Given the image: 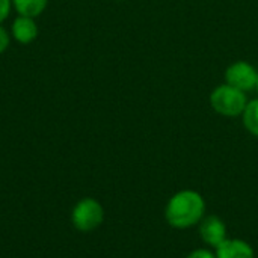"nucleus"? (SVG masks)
Returning <instances> with one entry per match:
<instances>
[{
  "label": "nucleus",
  "mask_w": 258,
  "mask_h": 258,
  "mask_svg": "<svg viewBox=\"0 0 258 258\" xmlns=\"http://www.w3.org/2000/svg\"><path fill=\"white\" fill-rule=\"evenodd\" d=\"M12 36L20 44H30L38 36V26L35 18L18 15L12 23Z\"/></svg>",
  "instance_id": "nucleus-7"
},
{
  "label": "nucleus",
  "mask_w": 258,
  "mask_h": 258,
  "mask_svg": "<svg viewBox=\"0 0 258 258\" xmlns=\"http://www.w3.org/2000/svg\"><path fill=\"white\" fill-rule=\"evenodd\" d=\"M225 82L228 85L243 91V92H249L252 89H257V68L246 60L233 62L225 71Z\"/></svg>",
  "instance_id": "nucleus-4"
},
{
  "label": "nucleus",
  "mask_w": 258,
  "mask_h": 258,
  "mask_svg": "<svg viewBox=\"0 0 258 258\" xmlns=\"http://www.w3.org/2000/svg\"><path fill=\"white\" fill-rule=\"evenodd\" d=\"M206 213V200L197 190H180L172 195L165 209L166 222L177 230H187L201 222Z\"/></svg>",
  "instance_id": "nucleus-1"
},
{
  "label": "nucleus",
  "mask_w": 258,
  "mask_h": 258,
  "mask_svg": "<svg viewBox=\"0 0 258 258\" xmlns=\"http://www.w3.org/2000/svg\"><path fill=\"white\" fill-rule=\"evenodd\" d=\"M216 249V258H255L254 248L242 239H225Z\"/></svg>",
  "instance_id": "nucleus-6"
},
{
  "label": "nucleus",
  "mask_w": 258,
  "mask_h": 258,
  "mask_svg": "<svg viewBox=\"0 0 258 258\" xmlns=\"http://www.w3.org/2000/svg\"><path fill=\"white\" fill-rule=\"evenodd\" d=\"M9 44H11V36L6 32V29L0 26V53L6 51L8 47H9Z\"/></svg>",
  "instance_id": "nucleus-12"
},
{
  "label": "nucleus",
  "mask_w": 258,
  "mask_h": 258,
  "mask_svg": "<svg viewBox=\"0 0 258 258\" xmlns=\"http://www.w3.org/2000/svg\"><path fill=\"white\" fill-rule=\"evenodd\" d=\"M257 91H258V82H257Z\"/></svg>",
  "instance_id": "nucleus-13"
},
{
  "label": "nucleus",
  "mask_w": 258,
  "mask_h": 258,
  "mask_svg": "<svg viewBox=\"0 0 258 258\" xmlns=\"http://www.w3.org/2000/svg\"><path fill=\"white\" fill-rule=\"evenodd\" d=\"M103 221H104V209L94 198L80 200L71 212V222L74 228L82 233L94 231L103 224Z\"/></svg>",
  "instance_id": "nucleus-3"
},
{
  "label": "nucleus",
  "mask_w": 258,
  "mask_h": 258,
  "mask_svg": "<svg viewBox=\"0 0 258 258\" xmlns=\"http://www.w3.org/2000/svg\"><path fill=\"white\" fill-rule=\"evenodd\" d=\"M242 121L245 128L252 135L258 138V98L248 101L243 113H242Z\"/></svg>",
  "instance_id": "nucleus-9"
},
{
  "label": "nucleus",
  "mask_w": 258,
  "mask_h": 258,
  "mask_svg": "<svg viewBox=\"0 0 258 258\" xmlns=\"http://www.w3.org/2000/svg\"><path fill=\"white\" fill-rule=\"evenodd\" d=\"M48 5V0H12V6L18 12V15H26L36 18L41 15Z\"/></svg>",
  "instance_id": "nucleus-8"
},
{
  "label": "nucleus",
  "mask_w": 258,
  "mask_h": 258,
  "mask_svg": "<svg viewBox=\"0 0 258 258\" xmlns=\"http://www.w3.org/2000/svg\"><path fill=\"white\" fill-rule=\"evenodd\" d=\"M186 258H216V254L212 252L210 249H206V248H198V249H194L189 255Z\"/></svg>",
  "instance_id": "nucleus-10"
},
{
  "label": "nucleus",
  "mask_w": 258,
  "mask_h": 258,
  "mask_svg": "<svg viewBox=\"0 0 258 258\" xmlns=\"http://www.w3.org/2000/svg\"><path fill=\"white\" fill-rule=\"evenodd\" d=\"M198 230H200L201 240L207 246H212V248H218L227 239L225 222L221 218L215 216V215L203 218L201 222H200V228Z\"/></svg>",
  "instance_id": "nucleus-5"
},
{
  "label": "nucleus",
  "mask_w": 258,
  "mask_h": 258,
  "mask_svg": "<svg viewBox=\"0 0 258 258\" xmlns=\"http://www.w3.org/2000/svg\"><path fill=\"white\" fill-rule=\"evenodd\" d=\"M246 104H248L246 92L228 83L216 86L210 94L212 109L222 116H228V118L242 116Z\"/></svg>",
  "instance_id": "nucleus-2"
},
{
  "label": "nucleus",
  "mask_w": 258,
  "mask_h": 258,
  "mask_svg": "<svg viewBox=\"0 0 258 258\" xmlns=\"http://www.w3.org/2000/svg\"><path fill=\"white\" fill-rule=\"evenodd\" d=\"M12 0H0V23H3L11 14Z\"/></svg>",
  "instance_id": "nucleus-11"
}]
</instances>
